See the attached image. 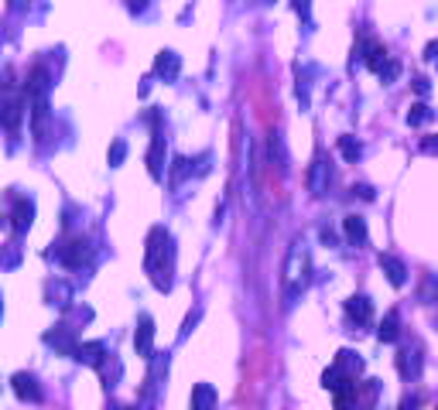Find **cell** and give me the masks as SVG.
<instances>
[{
    "label": "cell",
    "mask_w": 438,
    "mask_h": 410,
    "mask_svg": "<svg viewBox=\"0 0 438 410\" xmlns=\"http://www.w3.org/2000/svg\"><path fill=\"white\" fill-rule=\"evenodd\" d=\"M144 274L161 294H168L175 284V240L164 226H155L144 243Z\"/></svg>",
    "instance_id": "1"
},
{
    "label": "cell",
    "mask_w": 438,
    "mask_h": 410,
    "mask_svg": "<svg viewBox=\"0 0 438 410\" xmlns=\"http://www.w3.org/2000/svg\"><path fill=\"white\" fill-rule=\"evenodd\" d=\"M308 281H312V256L302 240H295L288 260H284V304H295L305 294Z\"/></svg>",
    "instance_id": "2"
},
{
    "label": "cell",
    "mask_w": 438,
    "mask_h": 410,
    "mask_svg": "<svg viewBox=\"0 0 438 410\" xmlns=\"http://www.w3.org/2000/svg\"><path fill=\"white\" fill-rule=\"evenodd\" d=\"M359 372H363L359 352H353V349H339L336 363L322 372V386L332 390V393H343V390H350L353 383H359Z\"/></svg>",
    "instance_id": "3"
},
{
    "label": "cell",
    "mask_w": 438,
    "mask_h": 410,
    "mask_svg": "<svg viewBox=\"0 0 438 410\" xmlns=\"http://www.w3.org/2000/svg\"><path fill=\"white\" fill-rule=\"evenodd\" d=\"M377 397H380V379H363L336 393V410H377Z\"/></svg>",
    "instance_id": "4"
},
{
    "label": "cell",
    "mask_w": 438,
    "mask_h": 410,
    "mask_svg": "<svg viewBox=\"0 0 438 410\" xmlns=\"http://www.w3.org/2000/svg\"><path fill=\"white\" fill-rule=\"evenodd\" d=\"M89 253H93V246L86 236H69L65 243H58L52 249V256H58V263L65 267V270H79L82 263L89 260Z\"/></svg>",
    "instance_id": "5"
},
{
    "label": "cell",
    "mask_w": 438,
    "mask_h": 410,
    "mask_svg": "<svg viewBox=\"0 0 438 410\" xmlns=\"http://www.w3.org/2000/svg\"><path fill=\"white\" fill-rule=\"evenodd\" d=\"M357 62H363L370 72H377V76H380V72H384V65L391 62V55H387V48H384L380 41H363V44L353 48V65H357Z\"/></svg>",
    "instance_id": "6"
},
{
    "label": "cell",
    "mask_w": 438,
    "mask_h": 410,
    "mask_svg": "<svg viewBox=\"0 0 438 410\" xmlns=\"http://www.w3.org/2000/svg\"><path fill=\"white\" fill-rule=\"evenodd\" d=\"M148 120H151V151H148V171H151V178H161V174H164V133H161V113L155 110Z\"/></svg>",
    "instance_id": "7"
},
{
    "label": "cell",
    "mask_w": 438,
    "mask_h": 410,
    "mask_svg": "<svg viewBox=\"0 0 438 410\" xmlns=\"http://www.w3.org/2000/svg\"><path fill=\"white\" fill-rule=\"evenodd\" d=\"M45 345H52V349L62 352V356H76V349H79L82 342H76V328L69 325V322H62V325H55L52 331H45Z\"/></svg>",
    "instance_id": "8"
},
{
    "label": "cell",
    "mask_w": 438,
    "mask_h": 410,
    "mask_svg": "<svg viewBox=\"0 0 438 410\" xmlns=\"http://www.w3.org/2000/svg\"><path fill=\"white\" fill-rule=\"evenodd\" d=\"M394 366H398L404 383H414L421 376V349L418 345H400L398 356H394Z\"/></svg>",
    "instance_id": "9"
},
{
    "label": "cell",
    "mask_w": 438,
    "mask_h": 410,
    "mask_svg": "<svg viewBox=\"0 0 438 410\" xmlns=\"http://www.w3.org/2000/svg\"><path fill=\"white\" fill-rule=\"evenodd\" d=\"M24 106H28V96H24V92H14V89L7 85V96H3V126H7V133H10V137H14V133H17V126H21Z\"/></svg>",
    "instance_id": "10"
},
{
    "label": "cell",
    "mask_w": 438,
    "mask_h": 410,
    "mask_svg": "<svg viewBox=\"0 0 438 410\" xmlns=\"http://www.w3.org/2000/svg\"><path fill=\"white\" fill-rule=\"evenodd\" d=\"M10 390H14L17 400H24V404H41V400H45L38 379H35L31 372H14V376H10Z\"/></svg>",
    "instance_id": "11"
},
{
    "label": "cell",
    "mask_w": 438,
    "mask_h": 410,
    "mask_svg": "<svg viewBox=\"0 0 438 410\" xmlns=\"http://www.w3.org/2000/svg\"><path fill=\"white\" fill-rule=\"evenodd\" d=\"M329 178H332V171H329V161H325V151L319 147L315 158H312V167H308V192L312 195H325Z\"/></svg>",
    "instance_id": "12"
},
{
    "label": "cell",
    "mask_w": 438,
    "mask_h": 410,
    "mask_svg": "<svg viewBox=\"0 0 438 410\" xmlns=\"http://www.w3.org/2000/svg\"><path fill=\"white\" fill-rule=\"evenodd\" d=\"M134 349H137L141 359H151V352H155V322H151V315H141V318H137Z\"/></svg>",
    "instance_id": "13"
},
{
    "label": "cell",
    "mask_w": 438,
    "mask_h": 410,
    "mask_svg": "<svg viewBox=\"0 0 438 410\" xmlns=\"http://www.w3.org/2000/svg\"><path fill=\"white\" fill-rule=\"evenodd\" d=\"M35 222V202L31 199H14V208H10V229L14 236H24Z\"/></svg>",
    "instance_id": "14"
},
{
    "label": "cell",
    "mask_w": 438,
    "mask_h": 410,
    "mask_svg": "<svg viewBox=\"0 0 438 410\" xmlns=\"http://www.w3.org/2000/svg\"><path fill=\"white\" fill-rule=\"evenodd\" d=\"M48 89H52V72L45 65H35L24 79V96L28 99H48Z\"/></svg>",
    "instance_id": "15"
},
{
    "label": "cell",
    "mask_w": 438,
    "mask_h": 410,
    "mask_svg": "<svg viewBox=\"0 0 438 410\" xmlns=\"http://www.w3.org/2000/svg\"><path fill=\"white\" fill-rule=\"evenodd\" d=\"M28 106H31V137L45 144V137H48V123H52V110H48V99H28Z\"/></svg>",
    "instance_id": "16"
},
{
    "label": "cell",
    "mask_w": 438,
    "mask_h": 410,
    "mask_svg": "<svg viewBox=\"0 0 438 410\" xmlns=\"http://www.w3.org/2000/svg\"><path fill=\"white\" fill-rule=\"evenodd\" d=\"M107 356H110V349H107V342H82L79 349H76V356H72V359H79L82 366L107 369Z\"/></svg>",
    "instance_id": "17"
},
{
    "label": "cell",
    "mask_w": 438,
    "mask_h": 410,
    "mask_svg": "<svg viewBox=\"0 0 438 410\" xmlns=\"http://www.w3.org/2000/svg\"><path fill=\"white\" fill-rule=\"evenodd\" d=\"M346 318L359 328L373 322V304H370L366 294H353V297H346Z\"/></svg>",
    "instance_id": "18"
},
{
    "label": "cell",
    "mask_w": 438,
    "mask_h": 410,
    "mask_svg": "<svg viewBox=\"0 0 438 410\" xmlns=\"http://www.w3.org/2000/svg\"><path fill=\"white\" fill-rule=\"evenodd\" d=\"M377 263H380V270L387 274V281H391L394 287L407 284V267H404V260H400V256H394V253H380V256H377Z\"/></svg>",
    "instance_id": "19"
},
{
    "label": "cell",
    "mask_w": 438,
    "mask_h": 410,
    "mask_svg": "<svg viewBox=\"0 0 438 410\" xmlns=\"http://www.w3.org/2000/svg\"><path fill=\"white\" fill-rule=\"evenodd\" d=\"M178 72H182V58H178L171 48L158 51V58H155V76H161L164 82H175Z\"/></svg>",
    "instance_id": "20"
},
{
    "label": "cell",
    "mask_w": 438,
    "mask_h": 410,
    "mask_svg": "<svg viewBox=\"0 0 438 410\" xmlns=\"http://www.w3.org/2000/svg\"><path fill=\"white\" fill-rule=\"evenodd\" d=\"M343 233H346V240L353 246H366V240H370L363 215H346V219H343Z\"/></svg>",
    "instance_id": "21"
},
{
    "label": "cell",
    "mask_w": 438,
    "mask_h": 410,
    "mask_svg": "<svg viewBox=\"0 0 438 410\" xmlns=\"http://www.w3.org/2000/svg\"><path fill=\"white\" fill-rule=\"evenodd\" d=\"M377 338H380V342H398L400 338V311L398 308H391V311L384 315V322L377 328Z\"/></svg>",
    "instance_id": "22"
},
{
    "label": "cell",
    "mask_w": 438,
    "mask_h": 410,
    "mask_svg": "<svg viewBox=\"0 0 438 410\" xmlns=\"http://www.w3.org/2000/svg\"><path fill=\"white\" fill-rule=\"evenodd\" d=\"M192 410H216V386L212 383L192 386Z\"/></svg>",
    "instance_id": "23"
},
{
    "label": "cell",
    "mask_w": 438,
    "mask_h": 410,
    "mask_svg": "<svg viewBox=\"0 0 438 410\" xmlns=\"http://www.w3.org/2000/svg\"><path fill=\"white\" fill-rule=\"evenodd\" d=\"M48 301L52 304H58V308H69L72 304V287L65 284V281H48Z\"/></svg>",
    "instance_id": "24"
},
{
    "label": "cell",
    "mask_w": 438,
    "mask_h": 410,
    "mask_svg": "<svg viewBox=\"0 0 438 410\" xmlns=\"http://www.w3.org/2000/svg\"><path fill=\"white\" fill-rule=\"evenodd\" d=\"M339 154H343L350 164H357L359 158H363V144H359L353 133H343V137H339Z\"/></svg>",
    "instance_id": "25"
},
{
    "label": "cell",
    "mask_w": 438,
    "mask_h": 410,
    "mask_svg": "<svg viewBox=\"0 0 438 410\" xmlns=\"http://www.w3.org/2000/svg\"><path fill=\"white\" fill-rule=\"evenodd\" d=\"M435 120V110L428 106V103H414L411 110H407V123L411 126H425V123Z\"/></svg>",
    "instance_id": "26"
},
{
    "label": "cell",
    "mask_w": 438,
    "mask_h": 410,
    "mask_svg": "<svg viewBox=\"0 0 438 410\" xmlns=\"http://www.w3.org/2000/svg\"><path fill=\"white\" fill-rule=\"evenodd\" d=\"M418 301L421 304H435L438 301V274H425V281L418 287Z\"/></svg>",
    "instance_id": "27"
},
{
    "label": "cell",
    "mask_w": 438,
    "mask_h": 410,
    "mask_svg": "<svg viewBox=\"0 0 438 410\" xmlns=\"http://www.w3.org/2000/svg\"><path fill=\"white\" fill-rule=\"evenodd\" d=\"M123 158H127V140H123V137H117V140L110 144V154H107V161H110V167H120V164H123Z\"/></svg>",
    "instance_id": "28"
},
{
    "label": "cell",
    "mask_w": 438,
    "mask_h": 410,
    "mask_svg": "<svg viewBox=\"0 0 438 410\" xmlns=\"http://www.w3.org/2000/svg\"><path fill=\"white\" fill-rule=\"evenodd\" d=\"M189 171H192L189 158H175V161H171V185H178V181H182Z\"/></svg>",
    "instance_id": "29"
},
{
    "label": "cell",
    "mask_w": 438,
    "mask_h": 410,
    "mask_svg": "<svg viewBox=\"0 0 438 410\" xmlns=\"http://www.w3.org/2000/svg\"><path fill=\"white\" fill-rule=\"evenodd\" d=\"M398 76H400V62H398V58H391V62L384 65V72H380V82H384V85H391Z\"/></svg>",
    "instance_id": "30"
},
{
    "label": "cell",
    "mask_w": 438,
    "mask_h": 410,
    "mask_svg": "<svg viewBox=\"0 0 438 410\" xmlns=\"http://www.w3.org/2000/svg\"><path fill=\"white\" fill-rule=\"evenodd\" d=\"M353 195H359L363 202H373V199H377V192H373L370 185H353Z\"/></svg>",
    "instance_id": "31"
},
{
    "label": "cell",
    "mask_w": 438,
    "mask_h": 410,
    "mask_svg": "<svg viewBox=\"0 0 438 410\" xmlns=\"http://www.w3.org/2000/svg\"><path fill=\"white\" fill-rule=\"evenodd\" d=\"M411 85H414V92H418V96H428V92H432V82L425 79V76H414Z\"/></svg>",
    "instance_id": "32"
},
{
    "label": "cell",
    "mask_w": 438,
    "mask_h": 410,
    "mask_svg": "<svg viewBox=\"0 0 438 410\" xmlns=\"http://www.w3.org/2000/svg\"><path fill=\"white\" fill-rule=\"evenodd\" d=\"M199 308H196V311H189V318H185V328H182V338H185V335H189V331H192V328L199 325Z\"/></svg>",
    "instance_id": "33"
},
{
    "label": "cell",
    "mask_w": 438,
    "mask_h": 410,
    "mask_svg": "<svg viewBox=\"0 0 438 410\" xmlns=\"http://www.w3.org/2000/svg\"><path fill=\"white\" fill-rule=\"evenodd\" d=\"M421 151H425V154H438V133H432V137L421 140Z\"/></svg>",
    "instance_id": "34"
},
{
    "label": "cell",
    "mask_w": 438,
    "mask_h": 410,
    "mask_svg": "<svg viewBox=\"0 0 438 410\" xmlns=\"http://www.w3.org/2000/svg\"><path fill=\"white\" fill-rule=\"evenodd\" d=\"M425 58L438 65V41H428V48H425Z\"/></svg>",
    "instance_id": "35"
},
{
    "label": "cell",
    "mask_w": 438,
    "mask_h": 410,
    "mask_svg": "<svg viewBox=\"0 0 438 410\" xmlns=\"http://www.w3.org/2000/svg\"><path fill=\"white\" fill-rule=\"evenodd\" d=\"M319 236H322V243H325V246H336V233H332V229H329V226H325V229H322Z\"/></svg>",
    "instance_id": "36"
},
{
    "label": "cell",
    "mask_w": 438,
    "mask_h": 410,
    "mask_svg": "<svg viewBox=\"0 0 438 410\" xmlns=\"http://www.w3.org/2000/svg\"><path fill=\"white\" fill-rule=\"evenodd\" d=\"M291 3H295V10H298V14L308 21V0H291Z\"/></svg>",
    "instance_id": "37"
},
{
    "label": "cell",
    "mask_w": 438,
    "mask_h": 410,
    "mask_svg": "<svg viewBox=\"0 0 438 410\" xmlns=\"http://www.w3.org/2000/svg\"><path fill=\"white\" fill-rule=\"evenodd\" d=\"M418 407V397H404V400H400V410H414Z\"/></svg>",
    "instance_id": "38"
}]
</instances>
